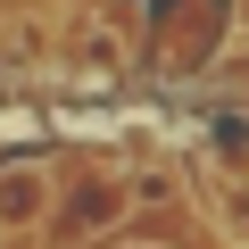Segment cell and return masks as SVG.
<instances>
[{"label": "cell", "instance_id": "obj_4", "mask_svg": "<svg viewBox=\"0 0 249 249\" xmlns=\"http://www.w3.org/2000/svg\"><path fill=\"white\" fill-rule=\"evenodd\" d=\"M232 191H241V232H249V166L232 175Z\"/></svg>", "mask_w": 249, "mask_h": 249}, {"label": "cell", "instance_id": "obj_3", "mask_svg": "<svg viewBox=\"0 0 249 249\" xmlns=\"http://www.w3.org/2000/svg\"><path fill=\"white\" fill-rule=\"evenodd\" d=\"M91 249H183V241H166V232H108V241H91Z\"/></svg>", "mask_w": 249, "mask_h": 249}, {"label": "cell", "instance_id": "obj_2", "mask_svg": "<svg viewBox=\"0 0 249 249\" xmlns=\"http://www.w3.org/2000/svg\"><path fill=\"white\" fill-rule=\"evenodd\" d=\"M50 191H58V158H50V150H17V158H0V249H17V241L42 232Z\"/></svg>", "mask_w": 249, "mask_h": 249}, {"label": "cell", "instance_id": "obj_1", "mask_svg": "<svg viewBox=\"0 0 249 249\" xmlns=\"http://www.w3.org/2000/svg\"><path fill=\"white\" fill-rule=\"evenodd\" d=\"M232 34H241V9H232V0H166V9H150L142 67H158L166 83H199V75L224 67Z\"/></svg>", "mask_w": 249, "mask_h": 249}]
</instances>
